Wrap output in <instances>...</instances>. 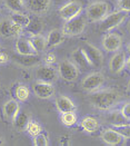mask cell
Listing matches in <instances>:
<instances>
[{
	"label": "cell",
	"instance_id": "obj_9",
	"mask_svg": "<svg viewBox=\"0 0 130 146\" xmlns=\"http://www.w3.org/2000/svg\"><path fill=\"white\" fill-rule=\"evenodd\" d=\"M82 11V5L79 1H70L67 2L66 5H63L59 9V16L65 19V20H69L71 18H75L77 16H79Z\"/></svg>",
	"mask_w": 130,
	"mask_h": 146
},
{
	"label": "cell",
	"instance_id": "obj_22",
	"mask_svg": "<svg viewBox=\"0 0 130 146\" xmlns=\"http://www.w3.org/2000/svg\"><path fill=\"white\" fill-rule=\"evenodd\" d=\"M65 34L60 29H52L47 36V47H57L65 40Z\"/></svg>",
	"mask_w": 130,
	"mask_h": 146
},
{
	"label": "cell",
	"instance_id": "obj_2",
	"mask_svg": "<svg viewBox=\"0 0 130 146\" xmlns=\"http://www.w3.org/2000/svg\"><path fill=\"white\" fill-rule=\"evenodd\" d=\"M128 13L122 10H118V11H114L111 13H108L106 17L101 20V24L99 26V29L101 31H109L116 27H118L122 24L126 18H127Z\"/></svg>",
	"mask_w": 130,
	"mask_h": 146
},
{
	"label": "cell",
	"instance_id": "obj_24",
	"mask_svg": "<svg viewBox=\"0 0 130 146\" xmlns=\"http://www.w3.org/2000/svg\"><path fill=\"white\" fill-rule=\"evenodd\" d=\"M44 21L41 19H39L38 17H34V18H30V21L29 24L26 26V30L30 34V35H38V34H41L42 30H44Z\"/></svg>",
	"mask_w": 130,
	"mask_h": 146
},
{
	"label": "cell",
	"instance_id": "obj_43",
	"mask_svg": "<svg viewBox=\"0 0 130 146\" xmlns=\"http://www.w3.org/2000/svg\"><path fill=\"white\" fill-rule=\"evenodd\" d=\"M0 50H1V45H0Z\"/></svg>",
	"mask_w": 130,
	"mask_h": 146
},
{
	"label": "cell",
	"instance_id": "obj_6",
	"mask_svg": "<svg viewBox=\"0 0 130 146\" xmlns=\"http://www.w3.org/2000/svg\"><path fill=\"white\" fill-rule=\"evenodd\" d=\"M24 27L15 24L10 18H6L0 21V36L3 38L19 37L24 33Z\"/></svg>",
	"mask_w": 130,
	"mask_h": 146
},
{
	"label": "cell",
	"instance_id": "obj_10",
	"mask_svg": "<svg viewBox=\"0 0 130 146\" xmlns=\"http://www.w3.org/2000/svg\"><path fill=\"white\" fill-rule=\"evenodd\" d=\"M32 90L36 96L41 99H48L52 97L55 94V88L52 86V83L41 82V80L36 82L32 86Z\"/></svg>",
	"mask_w": 130,
	"mask_h": 146
},
{
	"label": "cell",
	"instance_id": "obj_35",
	"mask_svg": "<svg viewBox=\"0 0 130 146\" xmlns=\"http://www.w3.org/2000/svg\"><path fill=\"white\" fill-rule=\"evenodd\" d=\"M119 133L123 135L126 138H130V124L128 125H125V126H120V127H117L116 128Z\"/></svg>",
	"mask_w": 130,
	"mask_h": 146
},
{
	"label": "cell",
	"instance_id": "obj_7",
	"mask_svg": "<svg viewBox=\"0 0 130 146\" xmlns=\"http://www.w3.org/2000/svg\"><path fill=\"white\" fill-rule=\"evenodd\" d=\"M105 83V76L99 72H95L87 75L82 79V88L87 92H95L99 89Z\"/></svg>",
	"mask_w": 130,
	"mask_h": 146
},
{
	"label": "cell",
	"instance_id": "obj_36",
	"mask_svg": "<svg viewBox=\"0 0 130 146\" xmlns=\"http://www.w3.org/2000/svg\"><path fill=\"white\" fill-rule=\"evenodd\" d=\"M56 59H57V57H56L55 52H48L45 56V64L46 65H52L53 62H56Z\"/></svg>",
	"mask_w": 130,
	"mask_h": 146
},
{
	"label": "cell",
	"instance_id": "obj_12",
	"mask_svg": "<svg viewBox=\"0 0 130 146\" xmlns=\"http://www.w3.org/2000/svg\"><path fill=\"white\" fill-rule=\"evenodd\" d=\"M101 139L104 143L112 146L121 145L126 142V137L121 133H119L117 129H114V128L105 129L101 133Z\"/></svg>",
	"mask_w": 130,
	"mask_h": 146
},
{
	"label": "cell",
	"instance_id": "obj_42",
	"mask_svg": "<svg viewBox=\"0 0 130 146\" xmlns=\"http://www.w3.org/2000/svg\"><path fill=\"white\" fill-rule=\"evenodd\" d=\"M128 29H129V31H130V21H129V25H128Z\"/></svg>",
	"mask_w": 130,
	"mask_h": 146
},
{
	"label": "cell",
	"instance_id": "obj_29",
	"mask_svg": "<svg viewBox=\"0 0 130 146\" xmlns=\"http://www.w3.org/2000/svg\"><path fill=\"white\" fill-rule=\"evenodd\" d=\"M15 95H16V98L20 102H26L28 98H29V95H30V90L27 86L24 85H18L15 89Z\"/></svg>",
	"mask_w": 130,
	"mask_h": 146
},
{
	"label": "cell",
	"instance_id": "obj_20",
	"mask_svg": "<svg viewBox=\"0 0 130 146\" xmlns=\"http://www.w3.org/2000/svg\"><path fill=\"white\" fill-rule=\"evenodd\" d=\"M56 107L59 113H68V111H75L77 110L75 103L67 96H59L56 98Z\"/></svg>",
	"mask_w": 130,
	"mask_h": 146
},
{
	"label": "cell",
	"instance_id": "obj_37",
	"mask_svg": "<svg viewBox=\"0 0 130 146\" xmlns=\"http://www.w3.org/2000/svg\"><path fill=\"white\" fill-rule=\"evenodd\" d=\"M9 61V55L2 50H0V64H6Z\"/></svg>",
	"mask_w": 130,
	"mask_h": 146
},
{
	"label": "cell",
	"instance_id": "obj_34",
	"mask_svg": "<svg viewBox=\"0 0 130 146\" xmlns=\"http://www.w3.org/2000/svg\"><path fill=\"white\" fill-rule=\"evenodd\" d=\"M120 113H121L128 121H130V102H127V103H125V104L122 105V107H121V110H120Z\"/></svg>",
	"mask_w": 130,
	"mask_h": 146
},
{
	"label": "cell",
	"instance_id": "obj_13",
	"mask_svg": "<svg viewBox=\"0 0 130 146\" xmlns=\"http://www.w3.org/2000/svg\"><path fill=\"white\" fill-rule=\"evenodd\" d=\"M36 77H37L38 80L52 83L58 77V70L55 69L51 65H45V66H41V67H39L37 69Z\"/></svg>",
	"mask_w": 130,
	"mask_h": 146
},
{
	"label": "cell",
	"instance_id": "obj_3",
	"mask_svg": "<svg viewBox=\"0 0 130 146\" xmlns=\"http://www.w3.org/2000/svg\"><path fill=\"white\" fill-rule=\"evenodd\" d=\"M108 13L109 5L105 1H95L86 9V15L91 21H101Z\"/></svg>",
	"mask_w": 130,
	"mask_h": 146
},
{
	"label": "cell",
	"instance_id": "obj_11",
	"mask_svg": "<svg viewBox=\"0 0 130 146\" xmlns=\"http://www.w3.org/2000/svg\"><path fill=\"white\" fill-rule=\"evenodd\" d=\"M122 46V38L118 34L110 33L102 38V47L108 52H116Z\"/></svg>",
	"mask_w": 130,
	"mask_h": 146
},
{
	"label": "cell",
	"instance_id": "obj_41",
	"mask_svg": "<svg viewBox=\"0 0 130 146\" xmlns=\"http://www.w3.org/2000/svg\"><path fill=\"white\" fill-rule=\"evenodd\" d=\"M128 90L130 92V80H129V83H128Z\"/></svg>",
	"mask_w": 130,
	"mask_h": 146
},
{
	"label": "cell",
	"instance_id": "obj_32",
	"mask_svg": "<svg viewBox=\"0 0 130 146\" xmlns=\"http://www.w3.org/2000/svg\"><path fill=\"white\" fill-rule=\"evenodd\" d=\"M34 145L35 146H47L49 145V141H48L47 135L39 133L38 135L34 136Z\"/></svg>",
	"mask_w": 130,
	"mask_h": 146
},
{
	"label": "cell",
	"instance_id": "obj_39",
	"mask_svg": "<svg viewBox=\"0 0 130 146\" xmlns=\"http://www.w3.org/2000/svg\"><path fill=\"white\" fill-rule=\"evenodd\" d=\"M2 145H5V141H3V138L0 136V146H2Z\"/></svg>",
	"mask_w": 130,
	"mask_h": 146
},
{
	"label": "cell",
	"instance_id": "obj_8",
	"mask_svg": "<svg viewBox=\"0 0 130 146\" xmlns=\"http://www.w3.org/2000/svg\"><path fill=\"white\" fill-rule=\"evenodd\" d=\"M81 48L86 52V55H87V57H88V59H89L92 67L100 68L102 66V64H104V55L97 47H95L94 45H91L89 42H84Z\"/></svg>",
	"mask_w": 130,
	"mask_h": 146
},
{
	"label": "cell",
	"instance_id": "obj_18",
	"mask_svg": "<svg viewBox=\"0 0 130 146\" xmlns=\"http://www.w3.org/2000/svg\"><path fill=\"white\" fill-rule=\"evenodd\" d=\"M51 0H27V7L37 16L44 15L48 11Z\"/></svg>",
	"mask_w": 130,
	"mask_h": 146
},
{
	"label": "cell",
	"instance_id": "obj_27",
	"mask_svg": "<svg viewBox=\"0 0 130 146\" xmlns=\"http://www.w3.org/2000/svg\"><path fill=\"white\" fill-rule=\"evenodd\" d=\"M6 7L12 12H24V3L22 0H3Z\"/></svg>",
	"mask_w": 130,
	"mask_h": 146
},
{
	"label": "cell",
	"instance_id": "obj_14",
	"mask_svg": "<svg viewBox=\"0 0 130 146\" xmlns=\"http://www.w3.org/2000/svg\"><path fill=\"white\" fill-rule=\"evenodd\" d=\"M126 54L122 51H116V54L110 58L109 69L112 74H120L126 67Z\"/></svg>",
	"mask_w": 130,
	"mask_h": 146
},
{
	"label": "cell",
	"instance_id": "obj_26",
	"mask_svg": "<svg viewBox=\"0 0 130 146\" xmlns=\"http://www.w3.org/2000/svg\"><path fill=\"white\" fill-rule=\"evenodd\" d=\"M81 127L87 133H95L99 128V123L94 117L87 116V117L82 118V121H81Z\"/></svg>",
	"mask_w": 130,
	"mask_h": 146
},
{
	"label": "cell",
	"instance_id": "obj_31",
	"mask_svg": "<svg viewBox=\"0 0 130 146\" xmlns=\"http://www.w3.org/2000/svg\"><path fill=\"white\" fill-rule=\"evenodd\" d=\"M26 131L28 132V134L31 135V136L34 137V136H36V135H38L39 133L42 132V127H41V125L38 122L30 121V122L28 123V125H27Z\"/></svg>",
	"mask_w": 130,
	"mask_h": 146
},
{
	"label": "cell",
	"instance_id": "obj_28",
	"mask_svg": "<svg viewBox=\"0 0 130 146\" xmlns=\"http://www.w3.org/2000/svg\"><path fill=\"white\" fill-rule=\"evenodd\" d=\"M10 19L15 24L19 25L24 28H26V26L30 21V17L24 15V12H12V15L10 16Z\"/></svg>",
	"mask_w": 130,
	"mask_h": 146
},
{
	"label": "cell",
	"instance_id": "obj_1",
	"mask_svg": "<svg viewBox=\"0 0 130 146\" xmlns=\"http://www.w3.org/2000/svg\"><path fill=\"white\" fill-rule=\"evenodd\" d=\"M120 100V95L112 89H102L95 90L89 96V102L100 110H108L117 105Z\"/></svg>",
	"mask_w": 130,
	"mask_h": 146
},
{
	"label": "cell",
	"instance_id": "obj_17",
	"mask_svg": "<svg viewBox=\"0 0 130 146\" xmlns=\"http://www.w3.org/2000/svg\"><path fill=\"white\" fill-rule=\"evenodd\" d=\"M16 51L20 55H37L38 52L34 48L29 38L18 37L16 41Z\"/></svg>",
	"mask_w": 130,
	"mask_h": 146
},
{
	"label": "cell",
	"instance_id": "obj_38",
	"mask_svg": "<svg viewBox=\"0 0 130 146\" xmlns=\"http://www.w3.org/2000/svg\"><path fill=\"white\" fill-rule=\"evenodd\" d=\"M126 67L128 68V70L130 72V56L129 58H127V60H126Z\"/></svg>",
	"mask_w": 130,
	"mask_h": 146
},
{
	"label": "cell",
	"instance_id": "obj_30",
	"mask_svg": "<svg viewBox=\"0 0 130 146\" xmlns=\"http://www.w3.org/2000/svg\"><path fill=\"white\" fill-rule=\"evenodd\" d=\"M61 123L66 126H72L77 123V116L73 111H68V113H62L60 116Z\"/></svg>",
	"mask_w": 130,
	"mask_h": 146
},
{
	"label": "cell",
	"instance_id": "obj_5",
	"mask_svg": "<svg viewBox=\"0 0 130 146\" xmlns=\"http://www.w3.org/2000/svg\"><path fill=\"white\" fill-rule=\"evenodd\" d=\"M58 75L67 82H73L79 76V68L71 60L65 59L60 61L58 66Z\"/></svg>",
	"mask_w": 130,
	"mask_h": 146
},
{
	"label": "cell",
	"instance_id": "obj_25",
	"mask_svg": "<svg viewBox=\"0 0 130 146\" xmlns=\"http://www.w3.org/2000/svg\"><path fill=\"white\" fill-rule=\"evenodd\" d=\"M30 41L34 46V48L36 49V51L39 52H44L46 48H47V38L45 36H42L41 34L38 35H31L30 36Z\"/></svg>",
	"mask_w": 130,
	"mask_h": 146
},
{
	"label": "cell",
	"instance_id": "obj_21",
	"mask_svg": "<svg viewBox=\"0 0 130 146\" xmlns=\"http://www.w3.org/2000/svg\"><path fill=\"white\" fill-rule=\"evenodd\" d=\"M12 58L17 64H19L24 67L35 66L40 61V57L38 56V54L37 55H20V54H18V55H15Z\"/></svg>",
	"mask_w": 130,
	"mask_h": 146
},
{
	"label": "cell",
	"instance_id": "obj_19",
	"mask_svg": "<svg viewBox=\"0 0 130 146\" xmlns=\"http://www.w3.org/2000/svg\"><path fill=\"white\" fill-rule=\"evenodd\" d=\"M104 119L106 121V123L110 124L111 126H114L115 128L130 124V121H128V119L120 113V110H119V111H110V113H108L106 116L104 117Z\"/></svg>",
	"mask_w": 130,
	"mask_h": 146
},
{
	"label": "cell",
	"instance_id": "obj_40",
	"mask_svg": "<svg viewBox=\"0 0 130 146\" xmlns=\"http://www.w3.org/2000/svg\"><path fill=\"white\" fill-rule=\"evenodd\" d=\"M127 54L130 56V44H128V45H127Z\"/></svg>",
	"mask_w": 130,
	"mask_h": 146
},
{
	"label": "cell",
	"instance_id": "obj_4",
	"mask_svg": "<svg viewBox=\"0 0 130 146\" xmlns=\"http://www.w3.org/2000/svg\"><path fill=\"white\" fill-rule=\"evenodd\" d=\"M84 28H86V19L79 15L75 18L66 20V24L62 27V31L67 36H78L82 34Z\"/></svg>",
	"mask_w": 130,
	"mask_h": 146
},
{
	"label": "cell",
	"instance_id": "obj_16",
	"mask_svg": "<svg viewBox=\"0 0 130 146\" xmlns=\"http://www.w3.org/2000/svg\"><path fill=\"white\" fill-rule=\"evenodd\" d=\"M19 111H20V106H19L18 102L15 99L7 100L2 106V114H3L5 118L9 122H12L15 119V117L17 116V114Z\"/></svg>",
	"mask_w": 130,
	"mask_h": 146
},
{
	"label": "cell",
	"instance_id": "obj_23",
	"mask_svg": "<svg viewBox=\"0 0 130 146\" xmlns=\"http://www.w3.org/2000/svg\"><path fill=\"white\" fill-rule=\"evenodd\" d=\"M30 122V117L27 113L24 111H19L17 114V116L15 117V119L12 121V124H13V127L18 131V132H24L27 128V125L28 123Z\"/></svg>",
	"mask_w": 130,
	"mask_h": 146
},
{
	"label": "cell",
	"instance_id": "obj_33",
	"mask_svg": "<svg viewBox=\"0 0 130 146\" xmlns=\"http://www.w3.org/2000/svg\"><path fill=\"white\" fill-rule=\"evenodd\" d=\"M118 7L122 11L130 12V0H119Z\"/></svg>",
	"mask_w": 130,
	"mask_h": 146
},
{
	"label": "cell",
	"instance_id": "obj_15",
	"mask_svg": "<svg viewBox=\"0 0 130 146\" xmlns=\"http://www.w3.org/2000/svg\"><path fill=\"white\" fill-rule=\"evenodd\" d=\"M71 61L80 69H88V68L92 67L87 55H86V52L83 51V49L81 47L75 49L71 52Z\"/></svg>",
	"mask_w": 130,
	"mask_h": 146
}]
</instances>
